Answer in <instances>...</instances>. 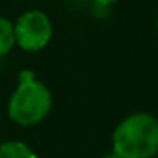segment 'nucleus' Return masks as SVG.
Instances as JSON below:
<instances>
[{
  "label": "nucleus",
  "instance_id": "obj_1",
  "mask_svg": "<svg viewBox=\"0 0 158 158\" xmlns=\"http://www.w3.org/2000/svg\"><path fill=\"white\" fill-rule=\"evenodd\" d=\"M112 150L124 158H153L158 153V119L146 112L124 117L114 129Z\"/></svg>",
  "mask_w": 158,
  "mask_h": 158
},
{
  "label": "nucleus",
  "instance_id": "obj_2",
  "mask_svg": "<svg viewBox=\"0 0 158 158\" xmlns=\"http://www.w3.org/2000/svg\"><path fill=\"white\" fill-rule=\"evenodd\" d=\"M53 97L32 72H21L19 83L9 99V117L19 126H36L49 114Z\"/></svg>",
  "mask_w": 158,
  "mask_h": 158
},
{
  "label": "nucleus",
  "instance_id": "obj_3",
  "mask_svg": "<svg viewBox=\"0 0 158 158\" xmlns=\"http://www.w3.org/2000/svg\"><path fill=\"white\" fill-rule=\"evenodd\" d=\"M15 44L26 51H39L49 43L53 36V26L43 10H27L19 15L14 26Z\"/></svg>",
  "mask_w": 158,
  "mask_h": 158
},
{
  "label": "nucleus",
  "instance_id": "obj_4",
  "mask_svg": "<svg viewBox=\"0 0 158 158\" xmlns=\"http://www.w3.org/2000/svg\"><path fill=\"white\" fill-rule=\"evenodd\" d=\"M0 158H38V155L22 141H5L0 144Z\"/></svg>",
  "mask_w": 158,
  "mask_h": 158
},
{
  "label": "nucleus",
  "instance_id": "obj_5",
  "mask_svg": "<svg viewBox=\"0 0 158 158\" xmlns=\"http://www.w3.org/2000/svg\"><path fill=\"white\" fill-rule=\"evenodd\" d=\"M15 44L14 24L9 19L0 17V56L7 55Z\"/></svg>",
  "mask_w": 158,
  "mask_h": 158
},
{
  "label": "nucleus",
  "instance_id": "obj_6",
  "mask_svg": "<svg viewBox=\"0 0 158 158\" xmlns=\"http://www.w3.org/2000/svg\"><path fill=\"white\" fill-rule=\"evenodd\" d=\"M95 4H99V5H112V4H116V2H119V0H94Z\"/></svg>",
  "mask_w": 158,
  "mask_h": 158
},
{
  "label": "nucleus",
  "instance_id": "obj_7",
  "mask_svg": "<svg viewBox=\"0 0 158 158\" xmlns=\"http://www.w3.org/2000/svg\"><path fill=\"white\" fill-rule=\"evenodd\" d=\"M104 158H124V156H121L119 153H116V151L112 150V153H109V155H106Z\"/></svg>",
  "mask_w": 158,
  "mask_h": 158
},
{
  "label": "nucleus",
  "instance_id": "obj_8",
  "mask_svg": "<svg viewBox=\"0 0 158 158\" xmlns=\"http://www.w3.org/2000/svg\"><path fill=\"white\" fill-rule=\"evenodd\" d=\"M156 31H158V17H156Z\"/></svg>",
  "mask_w": 158,
  "mask_h": 158
},
{
  "label": "nucleus",
  "instance_id": "obj_9",
  "mask_svg": "<svg viewBox=\"0 0 158 158\" xmlns=\"http://www.w3.org/2000/svg\"><path fill=\"white\" fill-rule=\"evenodd\" d=\"M153 158H155V156H153Z\"/></svg>",
  "mask_w": 158,
  "mask_h": 158
}]
</instances>
